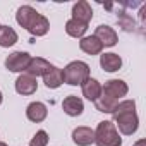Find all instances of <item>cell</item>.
Instances as JSON below:
<instances>
[{"instance_id":"obj_9","label":"cell","mask_w":146,"mask_h":146,"mask_svg":"<svg viewBox=\"0 0 146 146\" xmlns=\"http://www.w3.org/2000/svg\"><path fill=\"white\" fill-rule=\"evenodd\" d=\"M72 141L78 146H90L95 143V131L86 125H79L72 131Z\"/></svg>"},{"instance_id":"obj_10","label":"cell","mask_w":146,"mask_h":146,"mask_svg":"<svg viewBox=\"0 0 146 146\" xmlns=\"http://www.w3.org/2000/svg\"><path fill=\"white\" fill-rule=\"evenodd\" d=\"M52 67H53V65H52L48 60H45V58H41V57H31V62H29V65H28V69H26V74H29V76H33V78L45 76Z\"/></svg>"},{"instance_id":"obj_2","label":"cell","mask_w":146,"mask_h":146,"mask_svg":"<svg viewBox=\"0 0 146 146\" xmlns=\"http://www.w3.org/2000/svg\"><path fill=\"white\" fill-rule=\"evenodd\" d=\"M95 143L96 146H120L122 137L113 122L102 120L95 129Z\"/></svg>"},{"instance_id":"obj_15","label":"cell","mask_w":146,"mask_h":146,"mask_svg":"<svg viewBox=\"0 0 146 146\" xmlns=\"http://www.w3.org/2000/svg\"><path fill=\"white\" fill-rule=\"evenodd\" d=\"M100 65L107 72H117L122 67V58L117 53H103L100 55Z\"/></svg>"},{"instance_id":"obj_4","label":"cell","mask_w":146,"mask_h":146,"mask_svg":"<svg viewBox=\"0 0 146 146\" xmlns=\"http://www.w3.org/2000/svg\"><path fill=\"white\" fill-rule=\"evenodd\" d=\"M31 62V55L28 52H14L5 58V67L11 72H26Z\"/></svg>"},{"instance_id":"obj_19","label":"cell","mask_w":146,"mask_h":146,"mask_svg":"<svg viewBox=\"0 0 146 146\" xmlns=\"http://www.w3.org/2000/svg\"><path fill=\"white\" fill-rule=\"evenodd\" d=\"M117 103H119L117 100H113V98H110V96H105V95H100V96L95 100V107H96V110L102 112V113H112V112L115 110Z\"/></svg>"},{"instance_id":"obj_7","label":"cell","mask_w":146,"mask_h":146,"mask_svg":"<svg viewBox=\"0 0 146 146\" xmlns=\"http://www.w3.org/2000/svg\"><path fill=\"white\" fill-rule=\"evenodd\" d=\"M93 36H96L98 41H100L103 46H115L117 41H119V36H117L115 29L110 28V26H107V24H100V26L95 29V35H93Z\"/></svg>"},{"instance_id":"obj_6","label":"cell","mask_w":146,"mask_h":146,"mask_svg":"<svg viewBox=\"0 0 146 146\" xmlns=\"http://www.w3.org/2000/svg\"><path fill=\"white\" fill-rule=\"evenodd\" d=\"M38 90V83H36V78L26 74V72H23V74L16 79V91L23 96H29L33 93H36Z\"/></svg>"},{"instance_id":"obj_22","label":"cell","mask_w":146,"mask_h":146,"mask_svg":"<svg viewBox=\"0 0 146 146\" xmlns=\"http://www.w3.org/2000/svg\"><path fill=\"white\" fill-rule=\"evenodd\" d=\"M117 23L120 24V28L124 31H134V28H136V23L132 21V17L129 14H125V12H119L117 14Z\"/></svg>"},{"instance_id":"obj_21","label":"cell","mask_w":146,"mask_h":146,"mask_svg":"<svg viewBox=\"0 0 146 146\" xmlns=\"http://www.w3.org/2000/svg\"><path fill=\"white\" fill-rule=\"evenodd\" d=\"M48 29H50V23H48V19L45 17V16H38V19L33 23V26L28 29L33 36H45L46 33H48Z\"/></svg>"},{"instance_id":"obj_13","label":"cell","mask_w":146,"mask_h":146,"mask_svg":"<svg viewBox=\"0 0 146 146\" xmlns=\"http://www.w3.org/2000/svg\"><path fill=\"white\" fill-rule=\"evenodd\" d=\"M72 19H76V21H79V23L88 24V23L93 19L91 5H90L88 2H84V0H81V2L74 4V5H72Z\"/></svg>"},{"instance_id":"obj_26","label":"cell","mask_w":146,"mask_h":146,"mask_svg":"<svg viewBox=\"0 0 146 146\" xmlns=\"http://www.w3.org/2000/svg\"><path fill=\"white\" fill-rule=\"evenodd\" d=\"M0 146H7V144H5V143H0Z\"/></svg>"},{"instance_id":"obj_8","label":"cell","mask_w":146,"mask_h":146,"mask_svg":"<svg viewBox=\"0 0 146 146\" xmlns=\"http://www.w3.org/2000/svg\"><path fill=\"white\" fill-rule=\"evenodd\" d=\"M40 12H36L31 5H23L17 9V14H16V21L19 26H23L24 29H29L33 26V23L38 19Z\"/></svg>"},{"instance_id":"obj_11","label":"cell","mask_w":146,"mask_h":146,"mask_svg":"<svg viewBox=\"0 0 146 146\" xmlns=\"http://www.w3.org/2000/svg\"><path fill=\"white\" fill-rule=\"evenodd\" d=\"M62 108H64V112H65L69 117H78V115L83 113L84 105H83V100H81L79 96L70 95V96L64 98V102H62Z\"/></svg>"},{"instance_id":"obj_3","label":"cell","mask_w":146,"mask_h":146,"mask_svg":"<svg viewBox=\"0 0 146 146\" xmlns=\"http://www.w3.org/2000/svg\"><path fill=\"white\" fill-rule=\"evenodd\" d=\"M62 74H64V83L70 86H78L90 78V65L83 60H74L64 67Z\"/></svg>"},{"instance_id":"obj_23","label":"cell","mask_w":146,"mask_h":146,"mask_svg":"<svg viewBox=\"0 0 146 146\" xmlns=\"http://www.w3.org/2000/svg\"><path fill=\"white\" fill-rule=\"evenodd\" d=\"M46 144H48V134H46V131H38L31 137V141H29V146H46Z\"/></svg>"},{"instance_id":"obj_16","label":"cell","mask_w":146,"mask_h":146,"mask_svg":"<svg viewBox=\"0 0 146 146\" xmlns=\"http://www.w3.org/2000/svg\"><path fill=\"white\" fill-rule=\"evenodd\" d=\"M81 88H83V96L88 98L90 102H95V100L102 95V84H100L96 79H93V78H88V79L81 84Z\"/></svg>"},{"instance_id":"obj_12","label":"cell","mask_w":146,"mask_h":146,"mask_svg":"<svg viewBox=\"0 0 146 146\" xmlns=\"http://www.w3.org/2000/svg\"><path fill=\"white\" fill-rule=\"evenodd\" d=\"M46 115H48V108H46V105L41 103V102H33V103H29L28 108H26V117H28L31 122L40 124V122H43V120L46 119Z\"/></svg>"},{"instance_id":"obj_18","label":"cell","mask_w":146,"mask_h":146,"mask_svg":"<svg viewBox=\"0 0 146 146\" xmlns=\"http://www.w3.org/2000/svg\"><path fill=\"white\" fill-rule=\"evenodd\" d=\"M86 29H88V24L79 23L76 19H69L65 23V33L69 36H72V38H83L84 33H86Z\"/></svg>"},{"instance_id":"obj_20","label":"cell","mask_w":146,"mask_h":146,"mask_svg":"<svg viewBox=\"0 0 146 146\" xmlns=\"http://www.w3.org/2000/svg\"><path fill=\"white\" fill-rule=\"evenodd\" d=\"M17 41V33L11 26H0V46L9 48Z\"/></svg>"},{"instance_id":"obj_24","label":"cell","mask_w":146,"mask_h":146,"mask_svg":"<svg viewBox=\"0 0 146 146\" xmlns=\"http://www.w3.org/2000/svg\"><path fill=\"white\" fill-rule=\"evenodd\" d=\"M132 146H146V139H139V141H136Z\"/></svg>"},{"instance_id":"obj_17","label":"cell","mask_w":146,"mask_h":146,"mask_svg":"<svg viewBox=\"0 0 146 146\" xmlns=\"http://www.w3.org/2000/svg\"><path fill=\"white\" fill-rule=\"evenodd\" d=\"M43 83H45V86L50 88V90H57V88H60L62 83H64L62 69H58V67H52V69L46 72V74L43 76Z\"/></svg>"},{"instance_id":"obj_5","label":"cell","mask_w":146,"mask_h":146,"mask_svg":"<svg viewBox=\"0 0 146 146\" xmlns=\"http://www.w3.org/2000/svg\"><path fill=\"white\" fill-rule=\"evenodd\" d=\"M127 91H129V86L122 79H108V81H105V86H102V95L110 96L113 100L125 96Z\"/></svg>"},{"instance_id":"obj_1","label":"cell","mask_w":146,"mask_h":146,"mask_svg":"<svg viewBox=\"0 0 146 146\" xmlns=\"http://www.w3.org/2000/svg\"><path fill=\"white\" fill-rule=\"evenodd\" d=\"M112 115L115 120V127H119V131L124 136H131L137 131L139 119L136 113V102L134 100H124V102L117 103Z\"/></svg>"},{"instance_id":"obj_25","label":"cell","mask_w":146,"mask_h":146,"mask_svg":"<svg viewBox=\"0 0 146 146\" xmlns=\"http://www.w3.org/2000/svg\"><path fill=\"white\" fill-rule=\"evenodd\" d=\"M0 103H2V91H0Z\"/></svg>"},{"instance_id":"obj_14","label":"cell","mask_w":146,"mask_h":146,"mask_svg":"<svg viewBox=\"0 0 146 146\" xmlns=\"http://www.w3.org/2000/svg\"><path fill=\"white\" fill-rule=\"evenodd\" d=\"M79 48L84 52V53H88V55H98V53H102V50H103V45L98 41V38L96 36H83L81 38V41H79Z\"/></svg>"}]
</instances>
